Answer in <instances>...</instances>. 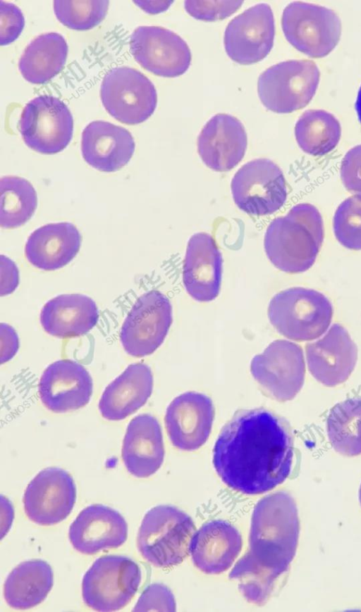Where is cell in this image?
<instances>
[{
    "mask_svg": "<svg viewBox=\"0 0 361 612\" xmlns=\"http://www.w3.org/2000/svg\"><path fill=\"white\" fill-rule=\"evenodd\" d=\"M293 461L287 428L264 409L236 413L222 428L213 449V463L221 479L245 494L264 493L283 483Z\"/></svg>",
    "mask_w": 361,
    "mask_h": 612,
    "instance_id": "cell-1",
    "label": "cell"
},
{
    "mask_svg": "<svg viewBox=\"0 0 361 612\" xmlns=\"http://www.w3.org/2000/svg\"><path fill=\"white\" fill-rule=\"evenodd\" d=\"M299 532L293 498L285 492L267 495L252 512L248 552L262 565L283 574L295 555Z\"/></svg>",
    "mask_w": 361,
    "mask_h": 612,
    "instance_id": "cell-2",
    "label": "cell"
},
{
    "mask_svg": "<svg viewBox=\"0 0 361 612\" xmlns=\"http://www.w3.org/2000/svg\"><path fill=\"white\" fill-rule=\"evenodd\" d=\"M324 237L319 210L310 204H299L286 216L274 219L264 235L267 258L280 270L300 273L314 263Z\"/></svg>",
    "mask_w": 361,
    "mask_h": 612,
    "instance_id": "cell-3",
    "label": "cell"
},
{
    "mask_svg": "<svg viewBox=\"0 0 361 612\" xmlns=\"http://www.w3.org/2000/svg\"><path fill=\"white\" fill-rule=\"evenodd\" d=\"M195 532L194 522L188 514L173 506H157L142 520L137 548L142 557L156 567L176 566L190 554Z\"/></svg>",
    "mask_w": 361,
    "mask_h": 612,
    "instance_id": "cell-4",
    "label": "cell"
},
{
    "mask_svg": "<svg viewBox=\"0 0 361 612\" xmlns=\"http://www.w3.org/2000/svg\"><path fill=\"white\" fill-rule=\"evenodd\" d=\"M268 317L285 337L296 342L313 341L329 330L333 307L321 292L295 287L275 294L269 304Z\"/></svg>",
    "mask_w": 361,
    "mask_h": 612,
    "instance_id": "cell-5",
    "label": "cell"
},
{
    "mask_svg": "<svg viewBox=\"0 0 361 612\" xmlns=\"http://www.w3.org/2000/svg\"><path fill=\"white\" fill-rule=\"evenodd\" d=\"M141 579V570L131 558L121 555L102 556L83 577V601L97 611L120 610L133 598Z\"/></svg>",
    "mask_w": 361,
    "mask_h": 612,
    "instance_id": "cell-6",
    "label": "cell"
},
{
    "mask_svg": "<svg viewBox=\"0 0 361 612\" xmlns=\"http://www.w3.org/2000/svg\"><path fill=\"white\" fill-rule=\"evenodd\" d=\"M320 72L310 60H290L262 73L257 93L262 104L277 113H289L306 106L318 87Z\"/></svg>",
    "mask_w": 361,
    "mask_h": 612,
    "instance_id": "cell-7",
    "label": "cell"
},
{
    "mask_svg": "<svg viewBox=\"0 0 361 612\" xmlns=\"http://www.w3.org/2000/svg\"><path fill=\"white\" fill-rule=\"evenodd\" d=\"M281 27L287 41L312 58L330 54L341 35V20L333 10L302 1H293L286 6Z\"/></svg>",
    "mask_w": 361,
    "mask_h": 612,
    "instance_id": "cell-8",
    "label": "cell"
},
{
    "mask_svg": "<svg viewBox=\"0 0 361 612\" xmlns=\"http://www.w3.org/2000/svg\"><path fill=\"white\" fill-rule=\"evenodd\" d=\"M100 96L108 113L128 125L147 120L157 104L153 83L140 71L128 67L112 68L104 75Z\"/></svg>",
    "mask_w": 361,
    "mask_h": 612,
    "instance_id": "cell-9",
    "label": "cell"
},
{
    "mask_svg": "<svg viewBox=\"0 0 361 612\" xmlns=\"http://www.w3.org/2000/svg\"><path fill=\"white\" fill-rule=\"evenodd\" d=\"M231 188L236 206L253 216L275 213L287 198L283 173L267 158H256L244 164L234 175Z\"/></svg>",
    "mask_w": 361,
    "mask_h": 612,
    "instance_id": "cell-10",
    "label": "cell"
},
{
    "mask_svg": "<svg viewBox=\"0 0 361 612\" xmlns=\"http://www.w3.org/2000/svg\"><path fill=\"white\" fill-rule=\"evenodd\" d=\"M19 130L31 149L42 154H54L70 143L73 119L68 106L59 98L40 95L23 108Z\"/></svg>",
    "mask_w": 361,
    "mask_h": 612,
    "instance_id": "cell-11",
    "label": "cell"
},
{
    "mask_svg": "<svg viewBox=\"0 0 361 612\" xmlns=\"http://www.w3.org/2000/svg\"><path fill=\"white\" fill-rule=\"evenodd\" d=\"M253 377L279 401L293 399L301 390L305 376L303 351L298 344L276 339L250 363Z\"/></svg>",
    "mask_w": 361,
    "mask_h": 612,
    "instance_id": "cell-12",
    "label": "cell"
},
{
    "mask_svg": "<svg viewBox=\"0 0 361 612\" xmlns=\"http://www.w3.org/2000/svg\"><path fill=\"white\" fill-rule=\"evenodd\" d=\"M171 323L169 299L157 290L142 294L121 327L120 338L124 350L138 358L152 354L164 342Z\"/></svg>",
    "mask_w": 361,
    "mask_h": 612,
    "instance_id": "cell-13",
    "label": "cell"
},
{
    "mask_svg": "<svg viewBox=\"0 0 361 612\" xmlns=\"http://www.w3.org/2000/svg\"><path fill=\"white\" fill-rule=\"evenodd\" d=\"M130 49L135 61L153 74L165 77L183 75L192 56L185 40L160 26H140L130 36Z\"/></svg>",
    "mask_w": 361,
    "mask_h": 612,
    "instance_id": "cell-14",
    "label": "cell"
},
{
    "mask_svg": "<svg viewBox=\"0 0 361 612\" xmlns=\"http://www.w3.org/2000/svg\"><path fill=\"white\" fill-rule=\"evenodd\" d=\"M275 23L271 6L254 5L233 18L224 37L226 52L240 65H251L263 60L274 42Z\"/></svg>",
    "mask_w": 361,
    "mask_h": 612,
    "instance_id": "cell-15",
    "label": "cell"
},
{
    "mask_svg": "<svg viewBox=\"0 0 361 612\" xmlns=\"http://www.w3.org/2000/svg\"><path fill=\"white\" fill-rule=\"evenodd\" d=\"M76 500V487L65 470L49 467L38 473L23 495L27 518L40 525L57 524L67 518Z\"/></svg>",
    "mask_w": 361,
    "mask_h": 612,
    "instance_id": "cell-16",
    "label": "cell"
},
{
    "mask_svg": "<svg viewBox=\"0 0 361 612\" xmlns=\"http://www.w3.org/2000/svg\"><path fill=\"white\" fill-rule=\"evenodd\" d=\"M305 356L313 377L326 387H335L353 372L357 349L347 330L336 323L322 337L306 344Z\"/></svg>",
    "mask_w": 361,
    "mask_h": 612,
    "instance_id": "cell-17",
    "label": "cell"
},
{
    "mask_svg": "<svg viewBox=\"0 0 361 612\" xmlns=\"http://www.w3.org/2000/svg\"><path fill=\"white\" fill-rule=\"evenodd\" d=\"M214 418L212 401L207 395L188 392L169 405L165 426L172 444L180 450L193 451L208 439Z\"/></svg>",
    "mask_w": 361,
    "mask_h": 612,
    "instance_id": "cell-18",
    "label": "cell"
},
{
    "mask_svg": "<svg viewBox=\"0 0 361 612\" xmlns=\"http://www.w3.org/2000/svg\"><path fill=\"white\" fill-rule=\"evenodd\" d=\"M92 389V380L85 368L67 359L50 364L43 372L38 385L42 403L56 413L75 411L87 405Z\"/></svg>",
    "mask_w": 361,
    "mask_h": 612,
    "instance_id": "cell-19",
    "label": "cell"
},
{
    "mask_svg": "<svg viewBox=\"0 0 361 612\" xmlns=\"http://www.w3.org/2000/svg\"><path fill=\"white\" fill-rule=\"evenodd\" d=\"M68 537L78 551L94 554L123 545L128 537V524L115 509L93 504L81 511L73 520Z\"/></svg>",
    "mask_w": 361,
    "mask_h": 612,
    "instance_id": "cell-20",
    "label": "cell"
},
{
    "mask_svg": "<svg viewBox=\"0 0 361 612\" xmlns=\"http://www.w3.org/2000/svg\"><path fill=\"white\" fill-rule=\"evenodd\" d=\"M247 144L245 129L235 117L218 113L202 129L197 142L202 162L210 169L226 172L243 158Z\"/></svg>",
    "mask_w": 361,
    "mask_h": 612,
    "instance_id": "cell-21",
    "label": "cell"
},
{
    "mask_svg": "<svg viewBox=\"0 0 361 612\" xmlns=\"http://www.w3.org/2000/svg\"><path fill=\"white\" fill-rule=\"evenodd\" d=\"M223 259L214 238L197 232L189 239L183 266V282L195 300L209 302L219 295Z\"/></svg>",
    "mask_w": 361,
    "mask_h": 612,
    "instance_id": "cell-22",
    "label": "cell"
},
{
    "mask_svg": "<svg viewBox=\"0 0 361 612\" xmlns=\"http://www.w3.org/2000/svg\"><path fill=\"white\" fill-rule=\"evenodd\" d=\"M135 144L126 128L103 120L89 123L83 130L81 151L92 168L106 173L124 167L132 158Z\"/></svg>",
    "mask_w": 361,
    "mask_h": 612,
    "instance_id": "cell-23",
    "label": "cell"
},
{
    "mask_svg": "<svg viewBox=\"0 0 361 612\" xmlns=\"http://www.w3.org/2000/svg\"><path fill=\"white\" fill-rule=\"evenodd\" d=\"M161 427L153 416L134 417L126 429L122 446L123 463L132 475L145 478L154 474L164 458Z\"/></svg>",
    "mask_w": 361,
    "mask_h": 612,
    "instance_id": "cell-24",
    "label": "cell"
},
{
    "mask_svg": "<svg viewBox=\"0 0 361 612\" xmlns=\"http://www.w3.org/2000/svg\"><path fill=\"white\" fill-rule=\"evenodd\" d=\"M242 539L229 523L214 520L195 531L190 547L195 566L207 574H219L228 570L238 556Z\"/></svg>",
    "mask_w": 361,
    "mask_h": 612,
    "instance_id": "cell-25",
    "label": "cell"
},
{
    "mask_svg": "<svg viewBox=\"0 0 361 612\" xmlns=\"http://www.w3.org/2000/svg\"><path fill=\"white\" fill-rule=\"evenodd\" d=\"M152 389L150 368L141 363L131 364L106 387L99 401V411L106 420H123L147 402Z\"/></svg>",
    "mask_w": 361,
    "mask_h": 612,
    "instance_id": "cell-26",
    "label": "cell"
},
{
    "mask_svg": "<svg viewBox=\"0 0 361 612\" xmlns=\"http://www.w3.org/2000/svg\"><path fill=\"white\" fill-rule=\"evenodd\" d=\"M82 236L71 223H50L35 230L28 237L25 254L35 267L55 270L69 263L78 253Z\"/></svg>",
    "mask_w": 361,
    "mask_h": 612,
    "instance_id": "cell-27",
    "label": "cell"
},
{
    "mask_svg": "<svg viewBox=\"0 0 361 612\" xmlns=\"http://www.w3.org/2000/svg\"><path fill=\"white\" fill-rule=\"evenodd\" d=\"M98 319L94 301L81 294L56 296L44 304L40 313L44 331L59 338L83 335L95 326Z\"/></svg>",
    "mask_w": 361,
    "mask_h": 612,
    "instance_id": "cell-28",
    "label": "cell"
},
{
    "mask_svg": "<svg viewBox=\"0 0 361 612\" xmlns=\"http://www.w3.org/2000/svg\"><path fill=\"white\" fill-rule=\"evenodd\" d=\"M54 584L49 564L32 559L18 565L8 575L4 587V598L15 609H28L42 603Z\"/></svg>",
    "mask_w": 361,
    "mask_h": 612,
    "instance_id": "cell-29",
    "label": "cell"
},
{
    "mask_svg": "<svg viewBox=\"0 0 361 612\" xmlns=\"http://www.w3.org/2000/svg\"><path fill=\"white\" fill-rule=\"evenodd\" d=\"M67 54L68 45L61 35H41L25 49L18 63L20 72L30 82L44 83L61 72Z\"/></svg>",
    "mask_w": 361,
    "mask_h": 612,
    "instance_id": "cell-30",
    "label": "cell"
},
{
    "mask_svg": "<svg viewBox=\"0 0 361 612\" xmlns=\"http://www.w3.org/2000/svg\"><path fill=\"white\" fill-rule=\"evenodd\" d=\"M295 136L303 151L312 156H324L338 145L341 127L333 114L324 110H308L298 120Z\"/></svg>",
    "mask_w": 361,
    "mask_h": 612,
    "instance_id": "cell-31",
    "label": "cell"
},
{
    "mask_svg": "<svg viewBox=\"0 0 361 612\" xmlns=\"http://www.w3.org/2000/svg\"><path fill=\"white\" fill-rule=\"evenodd\" d=\"M326 432L332 448L338 454H361V397L345 399L331 409Z\"/></svg>",
    "mask_w": 361,
    "mask_h": 612,
    "instance_id": "cell-32",
    "label": "cell"
},
{
    "mask_svg": "<svg viewBox=\"0 0 361 612\" xmlns=\"http://www.w3.org/2000/svg\"><path fill=\"white\" fill-rule=\"evenodd\" d=\"M0 225L13 229L24 225L34 214L37 206V195L27 180L6 176L0 180Z\"/></svg>",
    "mask_w": 361,
    "mask_h": 612,
    "instance_id": "cell-33",
    "label": "cell"
},
{
    "mask_svg": "<svg viewBox=\"0 0 361 612\" xmlns=\"http://www.w3.org/2000/svg\"><path fill=\"white\" fill-rule=\"evenodd\" d=\"M282 575L262 565L247 552L235 563L229 577L238 583L240 592L249 602L262 605L271 597Z\"/></svg>",
    "mask_w": 361,
    "mask_h": 612,
    "instance_id": "cell-34",
    "label": "cell"
},
{
    "mask_svg": "<svg viewBox=\"0 0 361 612\" xmlns=\"http://www.w3.org/2000/svg\"><path fill=\"white\" fill-rule=\"evenodd\" d=\"M109 1H54L57 19L65 26L86 30L97 25L104 18Z\"/></svg>",
    "mask_w": 361,
    "mask_h": 612,
    "instance_id": "cell-35",
    "label": "cell"
},
{
    "mask_svg": "<svg viewBox=\"0 0 361 612\" xmlns=\"http://www.w3.org/2000/svg\"><path fill=\"white\" fill-rule=\"evenodd\" d=\"M333 230L338 242L351 250H361V196L353 195L335 211Z\"/></svg>",
    "mask_w": 361,
    "mask_h": 612,
    "instance_id": "cell-36",
    "label": "cell"
},
{
    "mask_svg": "<svg viewBox=\"0 0 361 612\" xmlns=\"http://www.w3.org/2000/svg\"><path fill=\"white\" fill-rule=\"evenodd\" d=\"M243 3V1H185L184 7L195 19L216 21L231 15Z\"/></svg>",
    "mask_w": 361,
    "mask_h": 612,
    "instance_id": "cell-37",
    "label": "cell"
},
{
    "mask_svg": "<svg viewBox=\"0 0 361 612\" xmlns=\"http://www.w3.org/2000/svg\"><path fill=\"white\" fill-rule=\"evenodd\" d=\"M176 603L171 591L165 585H149L139 597L133 611H176Z\"/></svg>",
    "mask_w": 361,
    "mask_h": 612,
    "instance_id": "cell-38",
    "label": "cell"
},
{
    "mask_svg": "<svg viewBox=\"0 0 361 612\" xmlns=\"http://www.w3.org/2000/svg\"><path fill=\"white\" fill-rule=\"evenodd\" d=\"M25 25L21 10L16 5L0 1V44L8 45L20 35Z\"/></svg>",
    "mask_w": 361,
    "mask_h": 612,
    "instance_id": "cell-39",
    "label": "cell"
},
{
    "mask_svg": "<svg viewBox=\"0 0 361 612\" xmlns=\"http://www.w3.org/2000/svg\"><path fill=\"white\" fill-rule=\"evenodd\" d=\"M340 175L345 189L361 196V144L351 148L342 159Z\"/></svg>",
    "mask_w": 361,
    "mask_h": 612,
    "instance_id": "cell-40",
    "label": "cell"
},
{
    "mask_svg": "<svg viewBox=\"0 0 361 612\" xmlns=\"http://www.w3.org/2000/svg\"><path fill=\"white\" fill-rule=\"evenodd\" d=\"M19 283V273L16 265L6 256H1V296L13 292Z\"/></svg>",
    "mask_w": 361,
    "mask_h": 612,
    "instance_id": "cell-41",
    "label": "cell"
},
{
    "mask_svg": "<svg viewBox=\"0 0 361 612\" xmlns=\"http://www.w3.org/2000/svg\"><path fill=\"white\" fill-rule=\"evenodd\" d=\"M1 363H6L17 353L19 347L18 337L16 330L7 323L0 324Z\"/></svg>",
    "mask_w": 361,
    "mask_h": 612,
    "instance_id": "cell-42",
    "label": "cell"
},
{
    "mask_svg": "<svg viewBox=\"0 0 361 612\" xmlns=\"http://www.w3.org/2000/svg\"><path fill=\"white\" fill-rule=\"evenodd\" d=\"M134 2L145 12L157 14L167 10L173 1H135Z\"/></svg>",
    "mask_w": 361,
    "mask_h": 612,
    "instance_id": "cell-43",
    "label": "cell"
},
{
    "mask_svg": "<svg viewBox=\"0 0 361 612\" xmlns=\"http://www.w3.org/2000/svg\"><path fill=\"white\" fill-rule=\"evenodd\" d=\"M355 111L360 123H361V85L359 89L355 104Z\"/></svg>",
    "mask_w": 361,
    "mask_h": 612,
    "instance_id": "cell-44",
    "label": "cell"
}]
</instances>
